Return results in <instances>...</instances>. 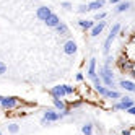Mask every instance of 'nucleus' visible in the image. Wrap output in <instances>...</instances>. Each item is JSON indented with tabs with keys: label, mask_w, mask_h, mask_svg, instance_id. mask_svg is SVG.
<instances>
[{
	"label": "nucleus",
	"mask_w": 135,
	"mask_h": 135,
	"mask_svg": "<svg viewBox=\"0 0 135 135\" xmlns=\"http://www.w3.org/2000/svg\"><path fill=\"white\" fill-rule=\"evenodd\" d=\"M119 30H120V25H119V23H115V25L112 26V30H111L109 36L106 37V41H104V47H103L104 54H109V51H111V46H112V41L115 39V36L119 34Z\"/></svg>",
	"instance_id": "f257e3e1"
},
{
	"label": "nucleus",
	"mask_w": 135,
	"mask_h": 135,
	"mask_svg": "<svg viewBox=\"0 0 135 135\" xmlns=\"http://www.w3.org/2000/svg\"><path fill=\"white\" fill-rule=\"evenodd\" d=\"M64 112H57V111H54V109H47L44 114H42V119H41V122L42 124H51V122H57V120H60L62 117H64Z\"/></svg>",
	"instance_id": "f03ea898"
},
{
	"label": "nucleus",
	"mask_w": 135,
	"mask_h": 135,
	"mask_svg": "<svg viewBox=\"0 0 135 135\" xmlns=\"http://www.w3.org/2000/svg\"><path fill=\"white\" fill-rule=\"evenodd\" d=\"M135 103L132 98H129V96H124V98H120V103H115L112 108L114 109H120V111H129L130 108H133Z\"/></svg>",
	"instance_id": "7ed1b4c3"
},
{
	"label": "nucleus",
	"mask_w": 135,
	"mask_h": 135,
	"mask_svg": "<svg viewBox=\"0 0 135 135\" xmlns=\"http://www.w3.org/2000/svg\"><path fill=\"white\" fill-rule=\"evenodd\" d=\"M52 15V10H51V7H39L37 8V12H36V16H37V20H41V21H47V18H49Z\"/></svg>",
	"instance_id": "20e7f679"
},
{
	"label": "nucleus",
	"mask_w": 135,
	"mask_h": 135,
	"mask_svg": "<svg viewBox=\"0 0 135 135\" xmlns=\"http://www.w3.org/2000/svg\"><path fill=\"white\" fill-rule=\"evenodd\" d=\"M51 96L52 98H64V96H67V91H65V85H57L54 86V88H51Z\"/></svg>",
	"instance_id": "39448f33"
},
{
	"label": "nucleus",
	"mask_w": 135,
	"mask_h": 135,
	"mask_svg": "<svg viewBox=\"0 0 135 135\" xmlns=\"http://www.w3.org/2000/svg\"><path fill=\"white\" fill-rule=\"evenodd\" d=\"M16 104H18V99L15 96H3V101H2V108L3 109H13Z\"/></svg>",
	"instance_id": "423d86ee"
},
{
	"label": "nucleus",
	"mask_w": 135,
	"mask_h": 135,
	"mask_svg": "<svg viewBox=\"0 0 135 135\" xmlns=\"http://www.w3.org/2000/svg\"><path fill=\"white\" fill-rule=\"evenodd\" d=\"M99 78H101V81L106 85V86H108V88H114V78H112V76H109V75H106L104 73V70H103V67H101V69H99Z\"/></svg>",
	"instance_id": "0eeeda50"
},
{
	"label": "nucleus",
	"mask_w": 135,
	"mask_h": 135,
	"mask_svg": "<svg viewBox=\"0 0 135 135\" xmlns=\"http://www.w3.org/2000/svg\"><path fill=\"white\" fill-rule=\"evenodd\" d=\"M76 51H78V46H76L75 41H67L64 44V52L67 55H73V54H76Z\"/></svg>",
	"instance_id": "6e6552de"
},
{
	"label": "nucleus",
	"mask_w": 135,
	"mask_h": 135,
	"mask_svg": "<svg viewBox=\"0 0 135 135\" xmlns=\"http://www.w3.org/2000/svg\"><path fill=\"white\" fill-rule=\"evenodd\" d=\"M60 23H62V21H60V18L57 16L55 13H52L49 18H47V21H46V25L49 26V28H57V26H59Z\"/></svg>",
	"instance_id": "1a4fd4ad"
},
{
	"label": "nucleus",
	"mask_w": 135,
	"mask_h": 135,
	"mask_svg": "<svg viewBox=\"0 0 135 135\" xmlns=\"http://www.w3.org/2000/svg\"><path fill=\"white\" fill-rule=\"evenodd\" d=\"M104 28H106V21H99V23H96V25H94V28L91 30V36H93V37H98V36L103 33Z\"/></svg>",
	"instance_id": "9d476101"
},
{
	"label": "nucleus",
	"mask_w": 135,
	"mask_h": 135,
	"mask_svg": "<svg viewBox=\"0 0 135 135\" xmlns=\"http://www.w3.org/2000/svg\"><path fill=\"white\" fill-rule=\"evenodd\" d=\"M96 73H98V72H96V59L93 57V59L90 60V64H88V76L93 80V78H96V76H98Z\"/></svg>",
	"instance_id": "9b49d317"
},
{
	"label": "nucleus",
	"mask_w": 135,
	"mask_h": 135,
	"mask_svg": "<svg viewBox=\"0 0 135 135\" xmlns=\"http://www.w3.org/2000/svg\"><path fill=\"white\" fill-rule=\"evenodd\" d=\"M119 86H122V88L125 91H130V93H135V83L130 81V80H120Z\"/></svg>",
	"instance_id": "f8f14e48"
},
{
	"label": "nucleus",
	"mask_w": 135,
	"mask_h": 135,
	"mask_svg": "<svg viewBox=\"0 0 135 135\" xmlns=\"http://www.w3.org/2000/svg\"><path fill=\"white\" fill-rule=\"evenodd\" d=\"M104 3H106L104 0H93V2L88 3V8H90V10H93V12H99V8H103Z\"/></svg>",
	"instance_id": "ddd939ff"
},
{
	"label": "nucleus",
	"mask_w": 135,
	"mask_h": 135,
	"mask_svg": "<svg viewBox=\"0 0 135 135\" xmlns=\"http://www.w3.org/2000/svg\"><path fill=\"white\" fill-rule=\"evenodd\" d=\"M94 25V20H78V26L81 30H93Z\"/></svg>",
	"instance_id": "4468645a"
},
{
	"label": "nucleus",
	"mask_w": 135,
	"mask_h": 135,
	"mask_svg": "<svg viewBox=\"0 0 135 135\" xmlns=\"http://www.w3.org/2000/svg\"><path fill=\"white\" fill-rule=\"evenodd\" d=\"M52 103H54V106H55V109L57 111H67V106H65V103H64V99H60V98H52Z\"/></svg>",
	"instance_id": "2eb2a0df"
},
{
	"label": "nucleus",
	"mask_w": 135,
	"mask_h": 135,
	"mask_svg": "<svg viewBox=\"0 0 135 135\" xmlns=\"http://www.w3.org/2000/svg\"><path fill=\"white\" fill-rule=\"evenodd\" d=\"M129 8H130V3H129V2H120L117 7H115V12H117V13H122V12H127Z\"/></svg>",
	"instance_id": "dca6fc26"
},
{
	"label": "nucleus",
	"mask_w": 135,
	"mask_h": 135,
	"mask_svg": "<svg viewBox=\"0 0 135 135\" xmlns=\"http://www.w3.org/2000/svg\"><path fill=\"white\" fill-rule=\"evenodd\" d=\"M55 30H57V33H59L60 36H67V34H69V26H67L65 23H60Z\"/></svg>",
	"instance_id": "f3484780"
},
{
	"label": "nucleus",
	"mask_w": 135,
	"mask_h": 135,
	"mask_svg": "<svg viewBox=\"0 0 135 135\" xmlns=\"http://www.w3.org/2000/svg\"><path fill=\"white\" fill-rule=\"evenodd\" d=\"M81 132H83V135H93V125L90 122L83 124L81 125Z\"/></svg>",
	"instance_id": "a211bd4d"
},
{
	"label": "nucleus",
	"mask_w": 135,
	"mask_h": 135,
	"mask_svg": "<svg viewBox=\"0 0 135 135\" xmlns=\"http://www.w3.org/2000/svg\"><path fill=\"white\" fill-rule=\"evenodd\" d=\"M106 98H109V99H120L122 96H120V93H119V91L109 90V91H108V96H106Z\"/></svg>",
	"instance_id": "6ab92c4d"
},
{
	"label": "nucleus",
	"mask_w": 135,
	"mask_h": 135,
	"mask_svg": "<svg viewBox=\"0 0 135 135\" xmlns=\"http://www.w3.org/2000/svg\"><path fill=\"white\" fill-rule=\"evenodd\" d=\"M8 132H10V133H18V132H20V125H18V124H10V125H8Z\"/></svg>",
	"instance_id": "aec40b11"
},
{
	"label": "nucleus",
	"mask_w": 135,
	"mask_h": 135,
	"mask_svg": "<svg viewBox=\"0 0 135 135\" xmlns=\"http://www.w3.org/2000/svg\"><path fill=\"white\" fill-rule=\"evenodd\" d=\"M104 18H106V13H104V12H98V13L94 15V21H98V23H99V21L104 20Z\"/></svg>",
	"instance_id": "412c9836"
},
{
	"label": "nucleus",
	"mask_w": 135,
	"mask_h": 135,
	"mask_svg": "<svg viewBox=\"0 0 135 135\" xmlns=\"http://www.w3.org/2000/svg\"><path fill=\"white\" fill-rule=\"evenodd\" d=\"M96 91H98L101 96H104V98H106V96H108V88H106V86H99V88H96Z\"/></svg>",
	"instance_id": "4be33fe9"
},
{
	"label": "nucleus",
	"mask_w": 135,
	"mask_h": 135,
	"mask_svg": "<svg viewBox=\"0 0 135 135\" xmlns=\"http://www.w3.org/2000/svg\"><path fill=\"white\" fill-rule=\"evenodd\" d=\"M86 12H90L88 3H81V5L78 7V13H86Z\"/></svg>",
	"instance_id": "5701e85b"
},
{
	"label": "nucleus",
	"mask_w": 135,
	"mask_h": 135,
	"mask_svg": "<svg viewBox=\"0 0 135 135\" xmlns=\"http://www.w3.org/2000/svg\"><path fill=\"white\" fill-rule=\"evenodd\" d=\"M93 85H94V88H99V86H103V81H101V78H93Z\"/></svg>",
	"instance_id": "b1692460"
},
{
	"label": "nucleus",
	"mask_w": 135,
	"mask_h": 135,
	"mask_svg": "<svg viewBox=\"0 0 135 135\" xmlns=\"http://www.w3.org/2000/svg\"><path fill=\"white\" fill-rule=\"evenodd\" d=\"M3 73H7V64L0 60V75H3Z\"/></svg>",
	"instance_id": "393cba45"
},
{
	"label": "nucleus",
	"mask_w": 135,
	"mask_h": 135,
	"mask_svg": "<svg viewBox=\"0 0 135 135\" xmlns=\"http://www.w3.org/2000/svg\"><path fill=\"white\" fill-rule=\"evenodd\" d=\"M65 91H67V96H69V94H73L75 93V88H73V86H70V85H65Z\"/></svg>",
	"instance_id": "a878e982"
},
{
	"label": "nucleus",
	"mask_w": 135,
	"mask_h": 135,
	"mask_svg": "<svg viewBox=\"0 0 135 135\" xmlns=\"http://www.w3.org/2000/svg\"><path fill=\"white\" fill-rule=\"evenodd\" d=\"M114 59H112V57L111 55H108V59H106V62H104V67H111V62H112Z\"/></svg>",
	"instance_id": "bb28decb"
},
{
	"label": "nucleus",
	"mask_w": 135,
	"mask_h": 135,
	"mask_svg": "<svg viewBox=\"0 0 135 135\" xmlns=\"http://www.w3.org/2000/svg\"><path fill=\"white\" fill-rule=\"evenodd\" d=\"M62 7L65 8V10H70V8H72V3H70V2H62Z\"/></svg>",
	"instance_id": "cd10ccee"
},
{
	"label": "nucleus",
	"mask_w": 135,
	"mask_h": 135,
	"mask_svg": "<svg viewBox=\"0 0 135 135\" xmlns=\"http://www.w3.org/2000/svg\"><path fill=\"white\" fill-rule=\"evenodd\" d=\"M76 80H78V81H83V73H76Z\"/></svg>",
	"instance_id": "c85d7f7f"
},
{
	"label": "nucleus",
	"mask_w": 135,
	"mask_h": 135,
	"mask_svg": "<svg viewBox=\"0 0 135 135\" xmlns=\"http://www.w3.org/2000/svg\"><path fill=\"white\" fill-rule=\"evenodd\" d=\"M127 112H129V114H132V115H135V106H133V108H130Z\"/></svg>",
	"instance_id": "c756f323"
},
{
	"label": "nucleus",
	"mask_w": 135,
	"mask_h": 135,
	"mask_svg": "<svg viewBox=\"0 0 135 135\" xmlns=\"http://www.w3.org/2000/svg\"><path fill=\"white\" fill-rule=\"evenodd\" d=\"M109 2L114 3V5H119V3H120V0H109Z\"/></svg>",
	"instance_id": "7c9ffc66"
},
{
	"label": "nucleus",
	"mask_w": 135,
	"mask_h": 135,
	"mask_svg": "<svg viewBox=\"0 0 135 135\" xmlns=\"http://www.w3.org/2000/svg\"><path fill=\"white\" fill-rule=\"evenodd\" d=\"M2 101H3V96H0V104H2Z\"/></svg>",
	"instance_id": "2f4dec72"
},
{
	"label": "nucleus",
	"mask_w": 135,
	"mask_h": 135,
	"mask_svg": "<svg viewBox=\"0 0 135 135\" xmlns=\"http://www.w3.org/2000/svg\"><path fill=\"white\" fill-rule=\"evenodd\" d=\"M0 135H2V132H0Z\"/></svg>",
	"instance_id": "473e14b6"
}]
</instances>
